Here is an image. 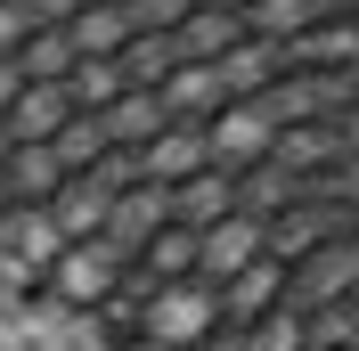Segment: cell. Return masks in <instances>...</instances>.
<instances>
[{
  "instance_id": "6da1fadb",
  "label": "cell",
  "mask_w": 359,
  "mask_h": 351,
  "mask_svg": "<svg viewBox=\"0 0 359 351\" xmlns=\"http://www.w3.org/2000/svg\"><path fill=\"white\" fill-rule=\"evenodd\" d=\"M359 286V0H0V294L98 351L318 335Z\"/></svg>"
}]
</instances>
